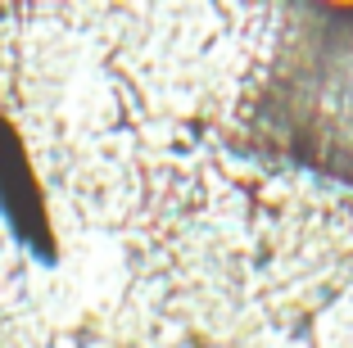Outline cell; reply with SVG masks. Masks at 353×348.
<instances>
[{"mask_svg":"<svg viewBox=\"0 0 353 348\" xmlns=\"http://www.w3.org/2000/svg\"><path fill=\"white\" fill-rule=\"evenodd\" d=\"M254 127L294 163L353 185V5L290 10Z\"/></svg>","mask_w":353,"mask_h":348,"instance_id":"6da1fadb","label":"cell"}]
</instances>
